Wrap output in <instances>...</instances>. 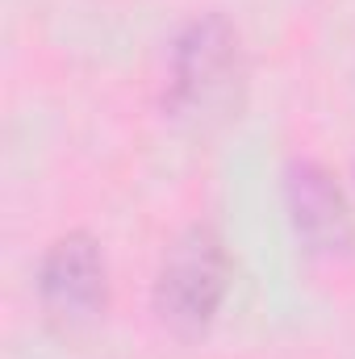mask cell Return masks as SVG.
I'll list each match as a JSON object with an SVG mask.
<instances>
[{
    "label": "cell",
    "mask_w": 355,
    "mask_h": 359,
    "mask_svg": "<svg viewBox=\"0 0 355 359\" xmlns=\"http://www.w3.org/2000/svg\"><path fill=\"white\" fill-rule=\"evenodd\" d=\"M226 284H230V259H226L217 230L192 226L172 243V251L159 268L155 309L172 330L196 334L213 322V313L226 297Z\"/></svg>",
    "instance_id": "cell-1"
},
{
    "label": "cell",
    "mask_w": 355,
    "mask_h": 359,
    "mask_svg": "<svg viewBox=\"0 0 355 359\" xmlns=\"http://www.w3.org/2000/svg\"><path fill=\"white\" fill-rule=\"evenodd\" d=\"M239 63V38L222 17H201L176 38L172 50V104L196 109L209 104L230 84V72Z\"/></svg>",
    "instance_id": "cell-2"
},
{
    "label": "cell",
    "mask_w": 355,
    "mask_h": 359,
    "mask_svg": "<svg viewBox=\"0 0 355 359\" xmlns=\"http://www.w3.org/2000/svg\"><path fill=\"white\" fill-rule=\"evenodd\" d=\"M105 255L88 234H63L38 271V292L55 318L84 322L105 305Z\"/></svg>",
    "instance_id": "cell-3"
},
{
    "label": "cell",
    "mask_w": 355,
    "mask_h": 359,
    "mask_svg": "<svg viewBox=\"0 0 355 359\" xmlns=\"http://www.w3.org/2000/svg\"><path fill=\"white\" fill-rule=\"evenodd\" d=\"M284 201L293 213L297 234L309 243V251L335 255L351 247V209L339 192V184L318 163H293L284 176Z\"/></svg>",
    "instance_id": "cell-4"
}]
</instances>
